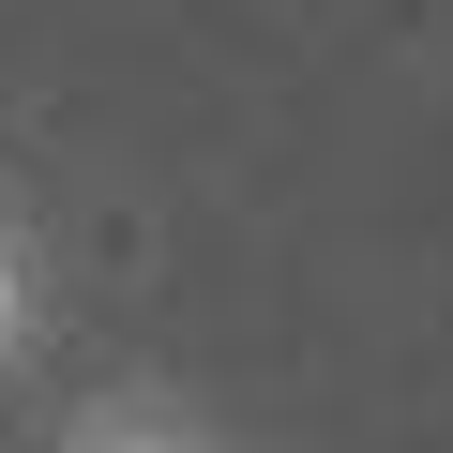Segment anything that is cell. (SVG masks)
Instances as JSON below:
<instances>
[{
    "mask_svg": "<svg viewBox=\"0 0 453 453\" xmlns=\"http://www.w3.org/2000/svg\"><path fill=\"white\" fill-rule=\"evenodd\" d=\"M46 453H226V438H211V423H196L181 393H151V378H121V393H91V408H76L61 438H46Z\"/></svg>",
    "mask_w": 453,
    "mask_h": 453,
    "instance_id": "1",
    "label": "cell"
},
{
    "mask_svg": "<svg viewBox=\"0 0 453 453\" xmlns=\"http://www.w3.org/2000/svg\"><path fill=\"white\" fill-rule=\"evenodd\" d=\"M31 333H46V273H31V211L0 196V378L31 363Z\"/></svg>",
    "mask_w": 453,
    "mask_h": 453,
    "instance_id": "2",
    "label": "cell"
}]
</instances>
